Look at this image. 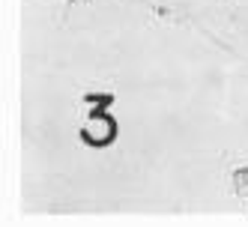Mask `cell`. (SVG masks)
<instances>
[{
  "label": "cell",
  "mask_w": 248,
  "mask_h": 227,
  "mask_svg": "<svg viewBox=\"0 0 248 227\" xmlns=\"http://www.w3.org/2000/svg\"><path fill=\"white\" fill-rule=\"evenodd\" d=\"M117 137V120L111 114H90L81 126V141L87 147H108Z\"/></svg>",
  "instance_id": "obj_1"
},
{
  "label": "cell",
  "mask_w": 248,
  "mask_h": 227,
  "mask_svg": "<svg viewBox=\"0 0 248 227\" xmlns=\"http://www.w3.org/2000/svg\"><path fill=\"white\" fill-rule=\"evenodd\" d=\"M233 182H236V191H239V197H242V203L248 206V170H236V177H233Z\"/></svg>",
  "instance_id": "obj_2"
}]
</instances>
